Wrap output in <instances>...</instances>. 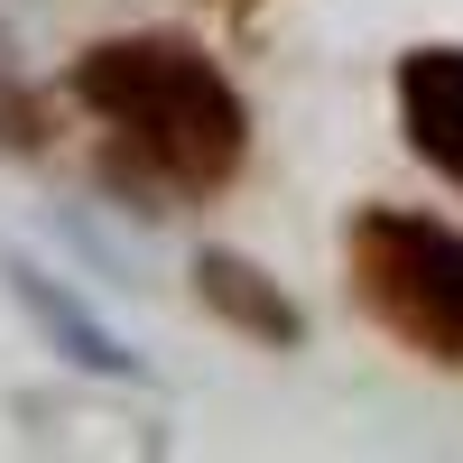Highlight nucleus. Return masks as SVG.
Here are the masks:
<instances>
[{
    "mask_svg": "<svg viewBox=\"0 0 463 463\" xmlns=\"http://www.w3.org/2000/svg\"><path fill=\"white\" fill-rule=\"evenodd\" d=\"M204 297L222 306V316H241L260 343H288V334H297V316L260 288V269H241V260H204Z\"/></svg>",
    "mask_w": 463,
    "mask_h": 463,
    "instance_id": "nucleus-5",
    "label": "nucleus"
},
{
    "mask_svg": "<svg viewBox=\"0 0 463 463\" xmlns=\"http://www.w3.org/2000/svg\"><path fill=\"white\" fill-rule=\"evenodd\" d=\"M399 121L417 139V158L463 185V47H427L399 65Z\"/></svg>",
    "mask_w": 463,
    "mask_h": 463,
    "instance_id": "nucleus-3",
    "label": "nucleus"
},
{
    "mask_svg": "<svg viewBox=\"0 0 463 463\" xmlns=\"http://www.w3.org/2000/svg\"><path fill=\"white\" fill-rule=\"evenodd\" d=\"M353 279L390 334H408L436 362H463V232L417 222V213H362L353 222Z\"/></svg>",
    "mask_w": 463,
    "mask_h": 463,
    "instance_id": "nucleus-2",
    "label": "nucleus"
},
{
    "mask_svg": "<svg viewBox=\"0 0 463 463\" xmlns=\"http://www.w3.org/2000/svg\"><path fill=\"white\" fill-rule=\"evenodd\" d=\"M84 93L130 148H148V167L176 185H222L241 167V93L185 47V37H111L74 65Z\"/></svg>",
    "mask_w": 463,
    "mask_h": 463,
    "instance_id": "nucleus-1",
    "label": "nucleus"
},
{
    "mask_svg": "<svg viewBox=\"0 0 463 463\" xmlns=\"http://www.w3.org/2000/svg\"><path fill=\"white\" fill-rule=\"evenodd\" d=\"M19 306H28V316H37V325H47V334L65 343V353H74V362H84V371H111V380H121V371H130V353H121V343H111V334H102V325L84 316V306H65V297H56L47 279H37V269H19Z\"/></svg>",
    "mask_w": 463,
    "mask_h": 463,
    "instance_id": "nucleus-4",
    "label": "nucleus"
}]
</instances>
